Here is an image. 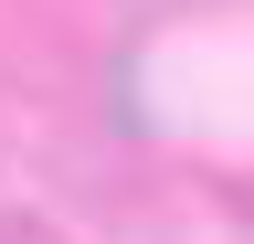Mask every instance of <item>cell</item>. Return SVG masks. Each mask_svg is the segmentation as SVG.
<instances>
[{
	"label": "cell",
	"mask_w": 254,
	"mask_h": 244,
	"mask_svg": "<svg viewBox=\"0 0 254 244\" xmlns=\"http://www.w3.org/2000/svg\"><path fill=\"white\" fill-rule=\"evenodd\" d=\"M0 244H64L53 223H32V212H0Z\"/></svg>",
	"instance_id": "obj_1"
}]
</instances>
